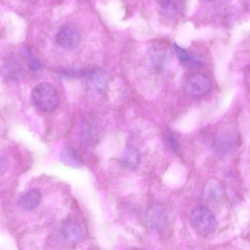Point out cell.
<instances>
[{"label":"cell","instance_id":"obj_5","mask_svg":"<svg viewBox=\"0 0 250 250\" xmlns=\"http://www.w3.org/2000/svg\"><path fill=\"white\" fill-rule=\"evenodd\" d=\"M60 234L63 239L69 244H76L83 236V230L77 220L68 219L64 220L60 228Z\"/></svg>","mask_w":250,"mask_h":250},{"label":"cell","instance_id":"obj_10","mask_svg":"<svg viewBox=\"0 0 250 250\" xmlns=\"http://www.w3.org/2000/svg\"><path fill=\"white\" fill-rule=\"evenodd\" d=\"M236 143L234 137L225 134L218 136L216 138L214 146L218 153L226 156L230 154L234 150Z\"/></svg>","mask_w":250,"mask_h":250},{"label":"cell","instance_id":"obj_1","mask_svg":"<svg viewBox=\"0 0 250 250\" xmlns=\"http://www.w3.org/2000/svg\"><path fill=\"white\" fill-rule=\"evenodd\" d=\"M31 99L36 107L44 111L53 110L60 103L57 91L53 85L47 83H39L34 87Z\"/></svg>","mask_w":250,"mask_h":250},{"label":"cell","instance_id":"obj_3","mask_svg":"<svg viewBox=\"0 0 250 250\" xmlns=\"http://www.w3.org/2000/svg\"><path fill=\"white\" fill-rule=\"evenodd\" d=\"M211 82L206 76L196 73L188 79L185 86L187 93L193 98H201L210 90Z\"/></svg>","mask_w":250,"mask_h":250},{"label":"cell","instance_id":"obj_14","mask_svg":"<svg viewBox=\"0 0 250 250\" xmlns=\"http://www.w3.org/2000/svg\"><path fill=\"white\" fill-rule=\"evenodd\" d=\"M26 55L27 65L32 71H37L41 67V64L39 60L33 56L30 52L27 53Z\"/></svg>","mask_w":250,"mask_h":250},{"label":"cell","instance_id":"obj_8","mask_svg":"<svg viewBox=\"0 0 250 250\" xmlns=\"http://www.w3.org/2000/svg\"><path fill=\"white\" fill-rule=\"evenodd\" d=\"M159 12L162 16L174 18L181 13L183 1L179 0H161L157 2Z\"/></svg>","mask_w":250,"mask_h":250},{"label":"cell","instance_id":"obj_11","mask_svg":"<svg viewBox=\"0 0 250 250\" xmlns=\"http://www.w3.org/2000/svg\"><path fill=\"white\" fill-rule=\"evenodd\" d=\"M85 75L88 76L90 83L98 90L104 89L107 84L108 76L102 69H92L86 72Z\"/></svg>","mask_w":250,"mask_h":250},{"label":"cell","instance_id":"obj_7","mask_svg":"<svg viewBox=\"0 0 250 250\" xmlns=\"http://www.w3.org/2000/svg\"><path fill=\"white\" fill-rule=\"evenodd\" d=\"M141 159L139 150L134 146H129L124 151L120 161L125 168L129 170L135 169L139 165Z\"/></svg>","mask_w":250,"mask_h":250},{"label":"cell","instance_id":"obj_16","mask_svg":"<svg viewBox=\"0 0 250 250\" xmlns=\"http://www.w3.org/2000/svg\"><path fill=\"white\" fill-rule=\"evenodd\" d=\"M131 250H145L141 249V248H134V249H131Z\"/></svg>","mask_w":250,"mask_h":250},{"label":"cell","instance_id":"obj_9","mask_svg":"<svg viewBox=\"0 0 250 250\" xmlns=\"http://www.w3.org/2000/svg\"><path fill=\"white\" fill-rule=\"evenodd\" d=\"M61 158L64 163L73 167L78 168L83 164V160L76 150L69 144L63 146Z\"/></svg>","mask_w":250,"mask_h":250},{"label":"cell","instance_id":"obj_15","mask_svg":"<svg viewBox=\"0 0 250 250\" xmlns=\"http://www.w3.org/2000/svg\"><path fill=\"white\" fill-rule=\"evenodd\" d=\"M175 139V138L171 135H169L167 138V142L170 147L172 149L176 150L178 147V144L176 140Z\"/></svg>","mask_w":250,"mask_h":250},{"label":"cell","instance_id":"obj_6","mask_svg":"<svg viewBox=\"0 0 250 250\" xmlns=\"http://www.w3.org/2000/svg\"><path fill=\"white\" fill-rule=\"evenodd\" d=\"M42 199L40 191L37 188H32L22 195L18 204L23 210L30 211L34 210L40 204Z\"/></svg>","mask_w":250,"mask_h":250},{"label":"cell","instance_id":"obj_13","mask_svg":"<svg viewBox=\"0 0 250 250\" xmlns=\"http://www.w3.org/2000/svg\"><path fill=\"white\" fill-rule=\"evenodd\" d=\"M173 48L177 58L181 62H187L191 61V57L185 49L176 43L173 44Z\"/></svg>","mask_w":250,"mask_h":250},{"label":"cell","instance_id":"obj_2","mask_svg":"<svg viewBox=\"0 0 250 250\" xmlns=\"http://www.w3.org/2000/svg\"><path fill=\"white\" fill-rule=\"evenodd\" d=\"M190 222L193 229L202 235L210 233L216 225L214 214L208 207L203 205L198 206L193 209Z\"/></svg>","mask_w":250,"mask_h":250},{"label":"cell","instance_id":"obj_12","mask_svg":"<svg viewBox=\"0 0 250 250\" xmlns=\"http://www.w3.org/2000/svg\"><path fill=\"white\" fill-rule=\"evenodd\" d=\"M206 198L216 200L223 195V188L220 183L215 179H211L206 184L205 188Z\"/></svg>","mask_w":250,"mask_h":250},{"label":"cell","instance_id":"obj_4","mask_svg":"<svg viewBox=\"0 0 250 250\" xmlns=\"http://www.w3.org/2000/svg\"><path fill=\"white\" fill-rule=\"evenodd\" d=\"M56 41L63 49L72 50L78 46L80 42V35L75 27L65 24L62 26L57 31Z\"/></svg>","mask_w":250,"mask_h":250}]
</instances>
